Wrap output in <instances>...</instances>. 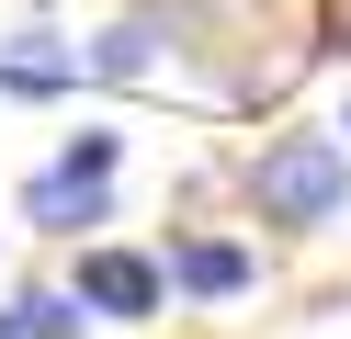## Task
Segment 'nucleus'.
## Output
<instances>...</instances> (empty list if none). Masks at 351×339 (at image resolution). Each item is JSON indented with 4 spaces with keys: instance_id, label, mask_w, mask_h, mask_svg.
<instances>
[{
    "instance_id": "obj_1",
    "label": "nucleus",
    "mask_w": 351,
    "mask_h": 339,
    "mask_svg": "<svg viewBox=\"0 0 351 339\" xmlns=\"http://www.w3.org/2000/svg\"><path fill=\"white\" fill-rule=\"evenodd\" d=\"M340 203H351V147L340 136H272L250 158V215L272 238H317Z\"/></svg>"
},
{
    "instance_id": "obj_2",
    "label": "nucleus",
    "mask_w": 351,
    "mask_h": 339,
    "mask_svg": "<svg viewBox=\"0 0 351 339\" xmlns=\"http://www.w3.org/2000/svg\"><path fill=\"white\" fill-rule=\"evenodd\" d=\"M69 294H80V305H91V316H159L170 305V260H136V249H80V271H69Z\"/></svg>"
},
{
    "instance_id": "obj_3",
    "label": "nucleus",
    "mask_w": 351,
    "mask_h": 339,
    "mask_svg": "<svg viewBox=\"0 0 351 339\" xmlns=\"http://www.w3.org/2000/svg\"><path fill=\"white\" fill-rule=\"evenodd\" d=\"M250 283H261V249H238V238H182L170 249V294H193V305H227Z\"/></svg>"
},
{
    "instance_id": "obj_4",
    "label": "nucleus",
    "mask_w": 351,
    "mask_h": 339,
    "mask_svg": "<svg viewBox=\"0 0 351 339\" xmlns=\"http://www.w3.org/2000/svg\"><path fill=\"white\" fill-rule=\"evenodd\" d=\"M23 215L46 226V238H80V226H114V181H91V170H46V181H23Z\"/></svg>"
},
{
    "instance_id": "obj_5",
    "label": "nucleus",
    "mask_w": 351,
    "mask_h": 339,
    "mask_svg": "<svg viewBox=\"0 0 351 339\" xmlns=\"http://www.w3.org/2000/svg\"><path fill=\"white\" fill-rule=\"evenodd\" d=\"M147 57H159V23H114L91 45V79H147Z\"/></svg>"
},
{
    "instance_id": "obj_6",
    "label": "nucleus",
    "mask_w": 351,
    "mask_h": 339,
    "mask_svg": "<svg viewBox=\"0 0 351 339\" xmlns=\"http://www.w3.org/2000/svg\"><path fill=\"white\" fill-rule=\"evenodd\" d=\"M80 328H91V305H80L69 283H34L23 294V339H80Z\"/></svg>"
},
{
    "instance_id": "obj_7",
    "label": "nucleus",
    "mask_w": 351,
    "mask_h": 339,
    "mask_svg": "<svg viewBox=\"0 0 351 339\" xmlns=\"http://www.w3.org/2000/svg\"><path fill=\"white\" fill-rule=\"evenodd\" d=\"M46 45L57 34H23V57H0V90H23V102L34 90H69V57H46Z\"/></svg>"
},
{
    "instance_id": "obj_8",
    "label": "nucleus",
    "mask_w": 351,
    "mask_h": 339,
    "mask_svg": "<svg viewBox=\"0 0 351 339\" xmlns=\"http://www.w3.org/2000/svg\"><path fill=\"white\" fill-rule=\"evenodd\" d=\"M57 170H91V181H114V136H102V125H91V136H69V158H57Z\"/></svg>"
},
{
    "instance_id": "obj_9",
    "label": "nucleus",
    "mask_w": 351,
    "mask_h": 339,
    "mask_svg": "<svg viewBox=\"0 0 351 339\" xmlns=\"http://www.w3.org/2000/svg\"><path fill=\"white\" fill-rule=\"evenodd\" d=\"M0 339H23V305H0Z\"/></svg>"
}]
</instances>
